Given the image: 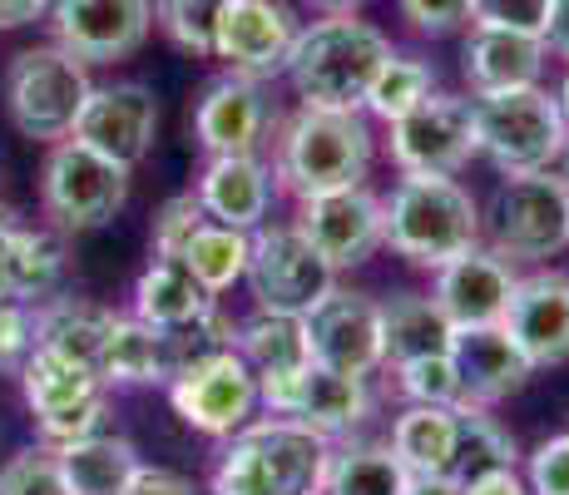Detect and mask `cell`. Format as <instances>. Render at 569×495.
Segmentation results:
<instances>
[{"label":"cell","mask_w":569,"mask_h":495,"mask_svg":"<svg viewBox=\"0 0 569 495\" xmlns=\"http://www.w3.org/2000/svg\"><path fill=\"white\" fill-rule=\"evenodd\" d=\"M476 154L510 174H540L555 169L569 145V125L555 90L530 85V90H506V95H476Z\"/></svg>","instance_id":"obj_4"},{"label":"cell","mask_w":569,"mask_h":495,"mask_svg":"<svg viewBox=\"0 0 569 495\" xmlns=\"http://www.w3.org/2000/svg\"><path fill=\"white\" fill-rule=\"evenodd\" d=\"M500 327L510 333V343L525 352V362L535 372L565 367L569 362V273H555V268L520 273Z\"/></svg>","instance_id":"obj_18"},{"label":"cell","mask_w":569,"mask_h":495,"mask_svg":"<svg viewBox=\"0 0 569 495\" xmlns=\"http://www.w3.org/2000/svg\"><path fill=\"white\" fill-rule=\"evenodd\" d=\"M371 416V387L367 377H347V372H327L312 362V372L302 377L298 406H292V422L322 432L327 442H342L352 436Z\"/></svg>","instance_id":"obj_25"},{"label":"cell","mask_w":569,"mask_h":495,"mask_svg":"<svg viewBox=\"0 0 569 495\" xmlns=\"http://www.w3.org/2000/svg\"><path fill=\"white\" fill-rule=\"evenodd\" d=\"M16 377H20V396H26V406L36 416L60 412V406L90 402V396L109 392L104 382H100V372L80 367V362H70V357H54V352H46V347L30 352L26 367H20Z\"/></svg>","instance_id":"obj_31"},{"label":"cell","mask_w":569,"mask_h":495,"mask_svg":"<svg viewBox=\"0 0 569 495\" xmlns=\"http://www.w3.org/2000/svg\"><path fill=\"white\" fill-rule=\"evenodd\" d=\"M90 90L94 80L84 60H74L54 40L50 46H30L6 70V115L36 145H60V139L74 135V119H80Z\"/></svg>","instance_id":"obj_6"},{"label":"cell","mask_w":569,"mask_h":495,"mask_svg":"<svg viewBox=\"0 0 569 495\" xmlns=\"http://www.w3.org/2000/svg\"><path fill=\"white\" fill-rule=\"evenodd\" d=\"M545 40L520 36V30H490L470 26L461 46V70L470 95H506V90H530L545 75Z\"/></svg>","instance_id":"obj_22"},{"label":"cell","mask_w":569,"mask_h":495,"mask_svg":"<svg viewBox=\"0 0 569 495\" xmlns=\"http://www.w3.org/2000/svg\"><path fill=\"white\" fill-rule=\"evenodd\" d=\"M36 352V307L0 303V372H20Z\"/></svg>","instance_id":"obj_46"},{"label":"cell","mask_w":569,"mask_h":495,"mask_svg":"<svg viewBox=\"0 0 569 495\" xmlns=\"http://www.w3.org/2000/svg\"><path fill=\"white\" fill-rule=\"evenodd\" d=\"M20 228V214L10 204H0V303H16L10 297V238Z\"/></svg>","instance_id":"obj_50"},{"label":"cell","mask_w":569,"mask_h":495,"mask_svg":"<svg viewBox=\"0 0 569 495\" xmlns=\"http://www.w3.org/2000/svg\"><path fill=\"white\" fill-rule=\"evenodd\" d=\"M298 234L317 248V258L332 273L357 268L371 253L387 244V208L381 198L357 184V189H337L322 198H302L298 204Z\"/></svg>","instance_id":"obj_13"},{"label":"cell","mask_w":569,"mask_h":495,"mask_svg":"<svg viewBox=\"0 0 569 495\" xmlns=\"http://www.w3.org/2000/svg\"><path fill=\"white\" fill-rule=\"evenodd\" d=\"M431 95H436V70H431V60L391 50L387 65L377 70V80H371L362 109H367V115H377L381 125H397V119H407L411 109L426 105Z\"/></svg>","instance_id":"obj_35"},{"label":"cell","mask_w":569,"mask_h":495,"mask_svg":"<svg viewBox=\"0 0 569 495\" xmlns=\"http://www.w3.org/2000/svg\"><path fill=\"white\" fill-rule=\"evenodd\" d=\"M248 253H253V234H238V228H223V224H203L193 228V238L183 244L179 263L199 278L203 293H228L233 283L248 278Z\"/></svg>","instance_id":"obj_33"},{"label":"cell","mask_w":569,"mask_h":495,"mask_svg":"<svg viewBox=\"0 0 569 495\" xmlns=\"http://www.w3.org/2000/svg\"><path fill=\"white\" fill-rule=\"evenodd\" d=\"M129 495H199V491H193V481L173 476V471H163V466H139Z\"/></svg>","instance_id":"obj_47"},{"label":"cell","mask_w":569,"mask_h":495,"mask_svg":"<svg viewBox=\"0 0 569 495\" xmlns=\"http://www.w3.org/2000/svg\"><path fill=\"white\" fill-rule=\"evenodd\" d=\"M298 16L282 0H228L218 20L213 60L228 65V75L243 80H268L288 70V55L298 46Z\"/></svg>","instance_id":"obj_16"},{"label":"cell","mask_w":569,"mask_h":495,"mask_svg":"<svg viewBox=\"0 0 569 495\" xmlns=\"http://www.w3.org/2000/svg\"><path fill=\"white\" fill-rule=\"evenodd\" d=\"M550 6H555V0H476V10H470V26L520 30V36H540L545 40Z\"/></svg>","instance_id":"obj_43"},{"label":"cell","mask_w":569,"mask_h":495,"mask_svg":"<svg viewBox=\"0 0 569 495\" xmlns=\"http://www.w3.org/2000/svg\"><path fill=\"white\" fill-rule=\"evenodd\" d=\"M391 451L411 476H446L456 471V446H461V426H456V406H407L391 422Z\"/></svg>","instance_id":"obj_28"},{"label":"cell","mask_w":569,"mask_h":495,"mask_svg":"<svg viewBox=\"0 0 569 495\" xmlns=\"http://www.w3.org/2000/svg\"><path fill=\"white\" fill-rule=\"evenodd\" d=\"M54 0H0V30H20V26H36V20L50 16Z\"/></svg>","instance_id":"obj_48"},{"label":"cell","mask_w":569,"mask_h":495,"mask_svg":"<svg viewBox=\"0 0 569 495\" xmlns=\"http://www.w3.org/2000/svg\"><path fill=\"white\" fill-rule=\"evenodd\" d=\"M312 10H322V16H357V10L367 6V0H308Z\"/></svg>","instance_id":"obj_53"},{"label":"cell","mask_w":569,"mask_h":495,"mask_svg":"<svg viewBox=\"0 0 569 495\" xmlns=\"http://www.w3.org/2000/svg\"><path fill=\"white\" fill-rule=\"evenodd\" d=\"M371 154H377V139H371V125L362 115L302 105L278 135L272 179L302 204V198H322L367 184Z\"/></svg>","instance_id":"obj_2"},{"label":"cell","mask_w":569,"mask_h":495,"mask_svg":"<svg viewBox=\"0 0 569 495\" xmlns=\"http://www.w3.org/2000/svg\"><path fill=\"white\" fill-rule=\"evenodd\" d=\"M54 46L84 65H114L154 30V0H54Z\"/></svg>","instance_id":"obj_15"},{"label":"cell","mask_w":569,"mask_h":495,"mask_svg":"<svg viewBox=\"0 0 569 495\" xmlns=\"http://www.w3.org/2000/svg\"><path fill=\"white\" fill-rule=\"evenodd\" d=\"M545 50L565 55L569 60V0H555L550 6V26H545Z\"/></svg>","instance_id":"obj_51"},{"label":"cell","mask_w":569,"mask_h":495,"mask_svg":"<svg viewBox=\"0 0 569 495\" xmlns=\"http://www.w3.org/2000/svg\"><path fill=\"white\" fill-rule=\"evenodd\" d=\"M248 293L262 313L308 317L327 293L337 288V273L317 258V248L298 234V224H262L248 253Z\"/></svg>","instance_id":"obj_9"},{"label":"cell","mask_w":569,"mask_h":495,"mask_svg":"<svg viewBox=\"0 0 569 495\" xmlns=\"http://www.w3.org/2000/svg\"><path fill=\"white\" fill-rule=\"evenodd\" d=\"M248 436L262 446L282 495H322L327 491V471H332L337 442H327L322 432L292 422V416H258V422H248Z\"/></svg>","instance_id":"obj_23"},{"label":"cell","mask_w":569,"mask_h":495,"mask_svg":"<svg viewBox=\"0 0 569 495\" xmlns=\"http://www.w3.org/2000/svg\"><path fill=\"white\" fill-rule=\"evenodd\" d=\"M223 6L228 0H154V20L179 50L208 60V55H213V40H218Z\"/></svg>","instance_id":"obj_38"},{"label":"cell","mask_w":569,"mask_h":495,"mask_svg":"<svg viewBox=\"0 0 569 495\" xmlns=\"http://www.w3.org/2000/svg\"><path fill=\"white\" fill-rule=\"evenodd\" d=\"M218 307L213 293L199 288L179 258H154L134 283V317L149 323L154 333H189Z\"/></svg>","instance_id":"obj_24"},{"label":"cell","mask_w":569,"mask_h":495,"mask_svg":"<svg viewBox=\"0 0 569 495\" xmlns=\"http://www.w3.org/2000/svg\"><path fill=\"white\" fill-rule=\"evenodd\" d=\"M397 372V392L407 396V406H456L461 402V377H456L451 352L446 357H416L401 362Z\"/></svg>","instance_id":"obj_39"},{"label":"cell","mask_w":569,"mask_h":495,"mask_svg":"<svg viewBox=\"0 0 569 495\" xmlns=\"http://www.w3.org/2000/svg\"><path fill=\"white\" fill-rule=\"evenodd\" d=\"M381 343H387V367H401L416 357H446L456 327L446 323L431 293H397L381 303Z\"/></svg>","instance_id":"obj_26"},{"label":"cell","mask_w":569,"mask_h":495,"mask_svg":"<svg viewBox=\"0 0 569 495\" xmlns=\"http://www.w3.org/2000/svg\"><path fill=\"white\" fill-rule=\"evenodd\" d=\"M40 204L60 234H94L129 204V169L84 149L80 139H60L40 169Z\"/></svg>","instance_id":"obj_7"},{"label":"cell","mask_w":569,"mask_h":495,"mask_svg":"<svg viewBox=\"0 0 569 495\" xmlns=\"http://www.w3.org/2000/svg\"><path fill=\"white\" fill-rule=\"evenodd\" d=\"M0 495H70L60 461L46 446H26L0 466Z\"/></svg>","instance_id":"obj_41"},{"label":"cell","mask_w":569,"mask_h":495,"mask_svg":"<svg viewBox=\"0 0 569 495\" xmlns=\"http://www.w3.org/2000/svg\"><path fill=\"white\" fill-rule=\"evenodd\" d=\"M154 129H159L154 90L139 80H119V85H94L70 139H80L84 149L104 154L109 164L134 174L154 149Z\"/></svg>","instance_id":"obj_12"},{"label":"cell","mask_w":569,"mask_h":495,"mask_svg":"<svg viewBox=\"0 0 569 495\" xmlns=\"http://www.w3.org/2000/svg\"><path fill=\"white\" fill-rule=\"evenodd\" d=\"M203 204H199V194H173L169 204L154 214V234H149V244H154V258H179L183 244L193 238V228L203 224Z\"/></svg>","instance_id":"obj_42"},{"label":"cell","mask_w":569,"mask_h":495,"mask_svg":"<svg viewBox=\"0 0 569 495\" xmlns=\"http://www.w3.org/2000/svg\"><path fill=\"white\" fill-rule=\"evenodd\" d=\"M213 495H282L278 476H272L262 446L248 436V426L238 436H228L223 456L213 466Z\"/></svg>","instance_id":"obj_37"},{"label":"cell","mask_w":569,"mask_h":495,"mask_svg":"<svg viewBox=\"0 0 569 495\" xmlns=\"http://www.w3.org/2000/svg\"><path fill=\"white\" fill-rule=\"evenodd\" d=\"M109 307H94L84 297H46L36 307V347L54 352V357H70L80 367L94 372L109 333Z\"/></svg>","instance_id":"obj_30"},{"label":"cell","mask_w":569,"mask_h":495,"mask_svg":"<svg viewBox=\"0 0 569 495\" xmlns=\"http://www.w3.org/2000/svg\"><path fill=\"white\" fill-rule=\"evenodd\" d=\"M456 426H461V446H456V476L461 481L490 476V471H516L520 446H516V436L490 416V406L456 402Z\"/></svg>","instance_id":"obj_34"},{"label":"cell","mask_w":569,"mask_h":495,"mask_svg":"<svg viewBox=\"0 0 569 495\" xmlns=\"http://www.w3.org/2000/svg\"><path fill=\"white\" fill-rule=\"evenodd\" d=\"M480 238L510 263H545L569 248V179L555 169L510 174L480 208Z\"/></svg>","instance_id":"obj_5"},{"label":"cell","mask_w":569,"mask_h":495,"mask_svg":"<svg viewBox=\"0 0 569 495\" xmlns=\"http://www.w3.org/2000/svg\"><path fill=\"white\" fill-rule=\"evenodd\" d=\"M401 16H407V26L416 36H456L461 26H470V10H476V0H397Z\"/></svg>","instance_id":"obj_45"},{"label":"cell","mask_w":569,"mask_h":495,"mask_svg":"<svg viewBox=\"0 0 569 495\" xmlns=\"http://www.w3.org/2000/svg\"><path fill=\"white\" fill-rule=\"evenodd\" d=\"M308 343L312 362L327 372H347V377H371L387 367V343H381V303L367 293L332 288L308 317Z\"/></svg>","instance_id":"obj_14"},{"label":"cell","mask_w":569,"mask_h":495,"mask_svg":"<svg viewBox=\"0 0 569 495\" xmlns=\"http://www.w3.org/2000/svg\"><path fill=\"white\" fill-rule=\"evenodd\" d=\"M391 40L357 16H327L298 30L288 55V80L308 109H352L362 115L367 90L387 65Z\"/></svg>","instance_id":"obj_1"},{"label":"cell","mask_w":569,"mask_h":495,"mask_svg":"<svg viewBox=\"0 0 569 495\" xmlns=\"http://www.w3.org/2000/svg\"><path fill=\"white\" fill-rule=\"evenodd\" d=\"M407 495H466V481L456 471H446V476H411Z\"/></svg>","instance_id":"obj_52"},{"label":"cell","mask_w":569,"mask_h":495,"mask_svg":"<svg viewBox=\"0 0 569 495\" xmlns=\"http://www.w3.org/2000/svg\"><path fill=\"white\" fill-rule=\"evenodd\" d=\"M565 432H569V426H565Z\"/></svg>","instance_id":"obj_56"},{"label":"cell","mask_w":569,"mask_h":495,"mask_svg":"<svg viewBox=\"0 0 569 495\" xmlns=\"http://www.w3.org/2000/svg\"><path fill=\"white\" fill-rule=\"evenodd\" d=\"M525 486L530 495H569V432L545 436L525 461Z\"/></svg>","instance_id":"obj_44"},{"label":"cell","mask_w":569,"mask_h":495,"mask_svg":"<svg viewBox=\"0 0 569 495\" xmlns=\"http://www.w3.org/2000/svg\"><path fill=\"white\" fill-rule=\"evenodd\" d=\"M94 372H100L104 387H154V382H169V347H163V333L139 323L134 313L129 317L114 313Z\"/></svg>","instance_id":"obj_27"},{"label":"cell","mask_w":569,"mask_h":495,"mask_svg":"<svg viewBox=\"0 0 569 495\" xmlns=\"http://www.w3.org/2000/svg\"><path fill=\"white\" fill-rule=\"evenodd\" d=\"M555 99H560V109H565V125H569V70H565V85L555 90Z\"/></svg>","instance_id":"obj_54"},{"label":"cell","mask_w":569,"mask_h":495,"mask_svg":"<svg viewBox=\"0 0 569 495\" xmlns=\"http://www.w3.org/2000/svg\"><path fill=\"white\" fill-rule=\"evenodd\" d=\"M466 495H530L520 471H490V476L466 481Z\"/></svg>","instance_id":"obj_49"},{"label":"cell","mask_w":569,"mask_h":495,"mask_svg":"<svg viewBox=\"0 0 569 495\" xmlns=\"http://www.w3.org/2000/svg\"><path fill=\"white\" fill-rule=\"evenodd\" d=\"M451 362H456V377H461V402H470V406L506 402V396H516L525 382L535 377V367L525 362V352L510 343L506 327H470V333H456Z\"/></svg>","instance_id":"obj_21"},{"label":"cell","mask_w":569,"mask_h":495,"mask_svg":"<svg viewBox=\"0 0 569 495\" xmlns=\"http://www.w3.org/2000/svg\"><path fill=\"white\" fill-rule=\"evenodd\" d=\"M64 278V248L60 238L46 234V228H16L10 238V297L16 303H46V297L60 288Z\"/></svg>","instance_id":"obj_36"},{"label":"cell","mask_w":569,"mask_h":495,"mask_svg":"<svg viewBox=\"0 0 569 495\" xmlns=\"http://www.w3.org/2000/svg\"><path fill=\"white\" fill-rule=\"evenodd\" d=\"M54 461H60V476L70 495H129L139 476V451L134 442H124V436H90V442L80 446H64L54 451Z\"/></svg>","instance_id":"obj_29"},{"label":"cell","mask_w":569,"mask_h":495,"mask_svg":"<svg viewBox=\"0 0 569 495\" xmlns=\"http://www.w3.org/2000/svg\"><path fill=\"white\" fill-rule=\"evenodd\" d=\"M272 164H262V154H218V159L203 164L199 194L208 224H223V228H238V234H258L272 214Z\"/></svg>","instance_id":"obj_19"},{"label":"cell","mask_w":569,"mask_h":495,"mask_svg":"<svg viewBox=\"0 0 569 495\" xmlns=\"http://www.w3.org/2000/svg\"><path fill=\"white\" fill-rule=\"evenodd\" d=\"M169 406L189 432L228 442L258 422V377L233 347L203 352L169 377Z\"/></svg>","instance_id":"obj_8"},{"label":"cell","mask_w":569,"mask_h":495,"mask_svg":"<svg viewBox=\"0 0 569 495\" xmlns=\"http://www.w3.org/2000/svg\"><path fill=\"white\" fill-rule=\"evenodd\" d=\"M387 154L401 174H441L456 179L476 154V105L466 95H441L436 90L426 105H416L407 119L387 125Z\"/></svg>","instance_id":"obj_10"},{"label":"cell","mask_w":569,"mask_h":495,"mask_svg":"<svg viewBox=\"0 0 569 495\" xmlns=\"http://www.w3.org/2000/svg\"><path fill=\"white\" fill-rule=\"evenodd\" d=\"M233 352L253 367L258 377V406L268 416H292L302 392V377L312 372V343L308 323L288 313H258L233 327Z\"/></svg>","instance_id":"obj_11"},{"label":"cell","mask_w":569,"mask_h":495,"mask_svg":"<svg viewBox=\"0 0 569 495\" xmlns=\"http://www.w3.org/2000/svg\"><path fill=\"white\" fill-rule=\"evenodd\" d=\"M381 208H387V248L411 268L436 273L480 244V204L461 179L401 174Z\"/></svg>","instance_id":"obj_3"},{"label":"cell","mask_w":569,"mask_h":495,"mask_svg":"<svg viewBox=\"0 0 569 495\" xmlns=\"http://www.w3.org/2000/svg\"><path fill=\"white\" fill-rule=\"evenodd\" d=\"M104 416H109V392L90 396V402H74V406H60V412L36 416V442L46 451L80 446V442H90V436H104Z\"/></svg>","instance_id":"obj_40"},{"label":"cell","mask_w":569,"mask_h":495,"mask_svg":"<svg viewBox=\"0 0 569 495\" xmlns=\"http://www.w3.org/2000/svg\"><path fill=\"white\" fill-rule=\"evenodd\" d=\"M411 471L387 442H347L332 451L322 495H407Z\"/></svg>","instance_id":"obj_32"},{"label":"cell","mask_w":569,"mask_h":495,"mask_svg":"<svg viewBox=\"0 0 569 495\" xmlns=\"http://www.w3.org/2000/svg\"><path fill=\"white\" fill-rule=\"evenodd\" d=\"M560 164H565V179H569V145H565V154H560Z\"/></svg>","instance_id":"obj_55"},{"label":"cell","mask_w":569,"mask_h":495,"mask_svg":"<svg viewBox=\"0 0 569 495\" xmlns=\"http://www.w3.org/2000/svg\"><path fill=\"white\" fill-rule=\"evenodd\" d=\"M272 125L268 95H262L258 80H243V75H223L213 80L193 109V135L208 149V159L218 154H258L262 135Z\"/></svg>","instance_id":"obj_20"},{"label":"cell","mask_w":569,"mask_h":495,"mask_svg":"<svg viewBox=\"0 0 569 495\" xmlns=\"http://www.w3.org/2000/svg\"><path fill=\"white\" fill-rule=\"evenodd\" d=\"M520 273L510 258H500L496 248L476 244L461 258H451L446 268H436L431 297L446 313V323L456 333H470V327H500L506 323L510 293H516Z\"/></svg>","instance_id":"obj_17"}]
</instances>
